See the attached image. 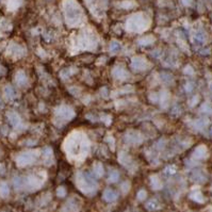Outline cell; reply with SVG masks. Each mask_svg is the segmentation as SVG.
I'll list each match as a JSON object with an SVG mask.
<instances>
[{"mask_svg": "<svg viewBox=\"0 0 212 212\" xmlns=\"http://www.w3.org/2000/svg\"><path fill=\"white\" fill-rule=\"evenodd\" d=\"M23 81H26V76L23 73H19L18 76H17V82H18V84H23Z\"/></svg>", "mask_w": 212, "mask_h": 212, "instance_id": "9c48e42d", "label": "cell"}, {"mask_svg": "<svg viewBox=\"0 0 212 212\" xmlns=\"http://www.w3.org/2000/svg\"><path fill=\"white\" fill-rule=\"evenodd\" d=\"M145 65V62L142 60V59H134V60H132V66H133L134 68H136V69H141V68H143Z\"/></svg>", "mask_w": 212, "mask_h": 212, "instance_id": "5b68a950", "label": "cell"}, {"mask_svg": "<svg viewBox=\"0 0 212 212\" xmlns=\"http://www.w3.org/2000/svg\"><path fill=\"white\" fill-rule=\"evenodd\" d=\"M33 161H34V159H33V154H30V152H26V154H23L18 158V163L20 165L29 164V163L33 162Z\"/></svg>", "mask_w": 212, "mask_h": 212, "instance_id": "7a4b0ae2", "label": "cell"}, {"mask_svg": "<svg viewBox=\"0 0 212 212\" xmlns=\"http://www.w3.org/2000/svg\"><path fill=\"white\" fill-rule=\"evenodd\" d=\"M4 95H6V98L12 99L13 97L15 96V91H14V90H13V87H6V89H4Z\"/></svg>", "mask_w": 212, "mask_h": 212, "instance_id": "8992f818", "label": "cell"}, {"mask_svg": "<svg viewBox=\"0 0 212 212\" xmlns=\"http://www.w3.org/2000/svg\"><path fill=\"white\" fill-rule=\"evenodd\" d=\"M120 49H121V45L117 42H113V43L111 44V46H110V50H111V52H113V54L117 52Z\"/></svg>", "mask_w": 212, "mask_h": 212, "instance_id": "ba28073f", "label": "cell"}, {"mask_svg": "<svg viewBox=\"0 0 212 212\" xmlns=\"http://www.w3.org/2000/svg\"><path fill=\"white\" fill-rule=\"evenodd\" d=\"M66 17L69 21H77L80 18V11L76 3L66 6Z\"/></svg>", "mask_w": 212, "mask_h": 212, "instance_id": "6da1fadb", "label": "cell"}, {"mask_svg": "<svg viewBox=\"0 0 212 212\" xmlns=\"http://www.w3.org/2000/svg\"><path fill=\"white\" fill-rule=\"evenodd\" d=\"M117 179H118V173H116V172H113V173L111 174V176L109 177V181H111V182H115Z\"/></svg>", "mask_w": 212, "mask_h": 212, "instance_id": "30bf717a", "label": "cell"}, {"mask_svg": "<svg viewBox=\"0 0 212 212\" xmlns=\"http://www.w3.org/2000/svg\"><path fill=\"white\" fill-rule=\"evenodd\" d=\"M9 121H10V123L13 126H17L19 124V121H20V118H19V116L17 114L9 113Z\"/></svg>", "mask_w": 212, "mask_h": 212, "instance_id": "277c9868", "label": "cell"}, {"mask_svg": "<svg viewBox=\"0 0 212 212\" xmlns=\"http://www.w3.org/2000/svg\"><path fill=\"white\" fill-rule=\"evenodd\" d=\"M145 196H146V193H145L144 191H141L140 193H139V199H144Z\"/></svg>", "mask_w": 212, "mask_h": 212, "instance_id": "7c38bea8", "label": "cell"}, {"mask_svg": "<svg viewBox=\"0 0 212 212\" xmlns=\"http://www.w3.org/2000/svg\"><path fill=\"white\" fill-rule=\"evenodd\" d=\"M0 194L3 197H6L9 194V187L6 185V183H1V185H0Z\"/></svg>", "mask_w": 212, "mask_h": 212, "instance_id": "52a82bcc", "label": "cell"}, {"mask_svg": "<svg viewBox=\"0 0 212 212\" xmlns=\"http://www.w3.org/2000/svg\"><path fill=\"white\" fill-rule=\"evenodd\" d=\"M124 74H126V72H125V70H123V69H121V68H120V67H118L117 69L115 70V76L117 77V78H120L121 76L124 77V76H125Z\"/></svg>", "mask_w": 212, "mask_h": 212, "instance_id": "8fae6325", "label": "cell"}, {"mask_svg": "<svg viewBox=\"0 0 212 212\" xmlns=\"http://www.w3.org/2000/svg\"><path fill=\"white\" fill-rule=\"evenodd\" d=\"M116 197H117V194L114 191H112V190H107L105 192V194H103V198L107 202H113V200L116 199Z\"/></svg>", "mask_w": 212, "mask_h": 212, "instance_id": "3957f363", "label": "cell"}]
</instances>
